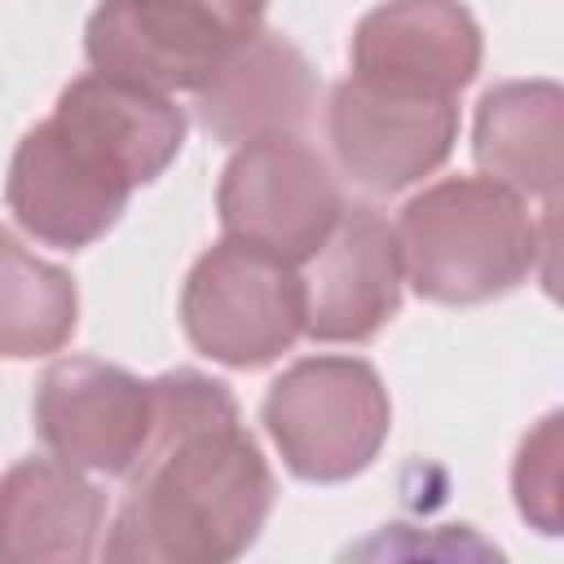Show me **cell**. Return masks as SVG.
Returning <instances> with one entry per match:
<instances>
[{"label":"cell","instance_id":"6da1fadb","mask_svg":"<svg viewBox=\"0 0 564 564\" xmlns=\"http://www.w3.org/2000/svg\"><path fill=\"white\" fill-rule=\"evenodd\" d=\"M273 507V476L238 427L234 397L194 370L150 383V436L110 529V560L220 564L247 551Z\"/></svg>","mask_w":564,"mask_h":564},{"label":"cell","instance_id":"7a4b0ae2","mask_svg":"<svg viewBox=\"0 0 564 564\" xmlns=\"http://www.w3.org/2000/svg\"><path fill=\"white\" fill-rule=\"evenodd\" d=\"M410 282L441 304H476L511 291L551 238L538 234L516 189L498 181H441L419 194L397 225Z\"/></svg>","mask_w":564,"mask_h":564},{"label":"cell","instance_id":"3957f363","mask_svg":"<svg viewBox=\"0 0 564 564\" xmlns=\"http://www.w3.org/2000/svg\"><path fill=\"white\" fill-rule=\"evenodd\" d=\"M269 0H106L88 18V57L101 75L167 93L203 79L260 31Z\"/></svg>","mask_w":564,"mask_h":564},{"label":"cell","instance_id":"277c9868","mask_svg":"<svg viewBox=\"0 0 564 564\" xmlns=\"http://www.w3.org/2000/svg\"><path fill=\"white\" fill-rule=\"evenodd\" d=\"M264 423L295 476L344 480L379 454L388 436V392L366 361L313 357L273 383Z\"/></svg>","mask_w":564,"mask_h":564},{"label":"cell","instance_id":"5b68a950","mask_svg":"<svg viewBox=\"0 0 564 564\" xmlns=\"http://www.w3.org/2000/svg\"><path fill=\"white\" fill-rule=\"evenodd\" d=\"M185 330L225 366H264L304 330V278L247 242L212 247L185 282Z\"/></svg>","mask_w":564,"mask_h":564},{"label":"cell","instance_id":"8992f818","mask_svg":"<svg viewBox=\"0 0 564 564\" xmlns=\"http://www.w3.org/2000/svg\"><path fill=\"white\" fill-rule=\"evenodd\" d=\"M339 212L335 176L295 137L247 141L220 181V220L229 238L286 264L308 260L335 229Z\"/></svg>","mask_w":564,"mask_h":564},{"label":"cell","instance_id":"52a82bcc","mask_svg":"<svg viewBox=\"0 0 564 564\" xmlns=\"http://www.w3.org/2000/svg\"><path fill=\"white\" fill-rule=\"evenodd\" d=\"M132 194V176L66 119L31 128L9 167L13 216L53 247H88L101 238Z\"/></svg>","mask_w":564,"mask_h":564},{"label":"cell","instance_id":"ba28073f","mask_svg":"<svg viewBox=\"0 0 564 564\" xmlns=\"http://www.w3.org/2000/svg\"><path fill=\"white\" fill-rule=\"evenodd\" d=\"M326 128L339 163L361 185L401 189L445 163L458 132V110L449 97L344 79L330 97Z\"/></svg>","mask_w":564,"mask_h":564},{"label":"cell","instance_id":"9c48e42d","mask_svg":"<svg viewBox=\"0 0 564 564\" xmlns=\"http://www.w3.org/2000/svg\"><path fill=\"white\" fill-rule=\"evenodd\" d=\"M35 427L70 467L132 471L150 436V383L84 357L57 361L40 379Z\"/></svg>","mask_w":564,"mask_h":564},{"label":"cell","instance_id":"30bf717a","mask_svg":"<svg viewBox=\"0 0 564 564\" xmlns=\"http://www.w3.org/2000/svg\"><path fill=\"white\" fill-rule=\"evenodd\" d=\"M304 278V330L313 339H366L401 304V242L397 229L370 212H339L326 242L308 256Z\"/></svg>","mask_w":564,"mask_h":564},{"label":"cell","instance_id":"8fae6325","mask_svg":"<svg viewBox=\"0 0 564 564\" xmlns=\"http://www.w3.org/2000/svg\"><path fill=\"white\" fill-rule=\"evenodd\" d=\"M357 79L454 97L480 66V31L458 0H388L352 35Z\"/></svg>","mask_w":564,"mask_h":564},{"label":"cell","instance_id":"7c38bea8","mask_svg":"<svg viewBox=\"0 0 564 564\" xmlns=\"http://www.w3.org/2000/svg\"><path fill=\"white\" fill-rule=\"evenodd\" d=\"M198 93V115L220 141H260L291 137L313 110V70L308 62L273 35L242 40Z\"/></svg>","mask_w":564,"mask_h":564},{"label":"cell","instance_id":"4fadbf2b","mask_svg":"<svg viewBox=\"0 0 564 564\" xmlns=\"http://www.w3.org/2000/svg\"><path fill=\"white\" fill-rule=\"evenodd\" d=\"M106 502L70 467L31 458L0 476V560L44 564V560H88Z\"/></svg>","mask_w":564,"mask_h":564},{"label":"cell","instance_id":"5bb4252c","mask_svg":"<svg viewBox=\"0 0 564 564\" xmlns=\"http://www.w3.org/2000/svg\"><path fill=\"white\" fill-rule=\"evenodd\" d=\"M53 115L79 128L84 137H93L132 176V185L154 181L176 159L185 137V119L163 93L115 79V75L75 79L62 93Z\"/></svg>","mask_w":564,"mask_h":564},{"label":"cell","instance_id":"9a60e30c","mask_svg":"<svg viewBox=\"0 0 564 564\" xmlns=\"http://www.w3.org/2000/svg\"><path fill=\"white\" fill-rule=\"evenodd\" d=\"M476 159L489 181L516 194L555 198L560 185V88L502 84L480 101Z\"/></svg>","mask_w":564,"mask_h":564},{"label":"cell","instance_id":"2e32d148","mask_svg":"<svg viewBox=\"0 0 564 564\" xmlns=\"http://www.w3.org/2000/svg\"><path fill=\"white\" fill-rule=\"evenodd\" d=\"M75 282L22 251L0 229V352L40 357L57 352L75 330Z\"/></svg>","mask_w":564,"mask_h":564},{"label":"cell","instance_id":"e0dca14e","mask_svg":"<svg viewBox=\"0 0 564 564\" xmlns=\"http://www.w3.org/2000/svg\"><path fill=\"white\" fill-rule=\"evenodd\" d=\"M516 494H520V511L542 533H555L560 524V419L555 414L524 441L516 463Z\"/></svg>","mask_w":564,"mask_h":564}]
</instances>
